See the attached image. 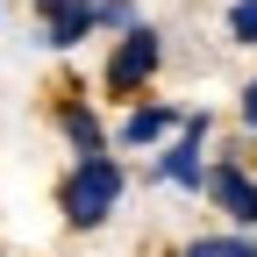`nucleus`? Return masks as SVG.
I'll return each mask as SVG.
<instances>
[{"label": "nucleus", "mask_w": 257, "mask_h": 257, "mask_svg": "<svg viewBox=\"0 0 257 257\" xmlns=\"http://www.w3.org/2000/svg\"><path fill=\"white\" fill-rule=\"evenodd\" d=\"M121 193H128V165H121L114 150L72 157V172L57 179V214L72 221V229H100V221L121 207Z\"/></svg>", "instance_id": "1"}, {"label": "nucleus", "mask_w": 257, "mask_h": 257, "mask_svg": "<svg viewBox=\"0 0 257 257\" xmlns=\"http://www.w3.org/2000/svg\"><path fill=\"white\" fill-rule=\"evenodd\" d=\"M157 64H165V36H157L150 22H136V29L114 36V50H107V64H100V86L114 93V100H143L150 79H157Z\"/></svg>", "instance_id": "2"}, {"label": "nucleus", "mask_w": 257, "mask_h": 257, "mask_svg": "<svg viewBox=\"0 0 257 257\" xmlns=\"http://www.w3.org/2000/svg\"><path fill=\"white\" fill-rule=\"evenodd\" d=\"M207 128H214V121H207L200 107H186V128L165 143V157L150 165V179H157V186H179V193H200V186H207Z\"/></svg>", "instance_id": "3"}, {"label": "nucleus", "mask_w": 257, "mask_h": 257, "mask_svg": "<svg viewBox=\"0 0 257 257\" xmlns=\"http://www.w3.org/2000/svg\"><path fill=\"white\" fill-rule=\"evenodd\" d=\"M207 200L221 207V214H229L236 221V229H257V179L236 165V157H214V165H207Z\"/></svg>", "instance_id": "4"}, {"label": "nucleus", "mask_w": 257, "mask_h": 257, "mask_svg": "<svg viewBox=\"0 0 257 257\" xmlns=\"http://www.w3.org/2000/svg\"><path fill=\"white\" fill-rule=\"evenodd\" d=\"M36 22H43L50 50H79L100 29V0H36Z\"/></svg>", "instance_id": "5"}, {"label": "nucleus", "mask_w": 257, "mask_h": 257, "mask_svg": "<svg viewBox=\"0 0 257 257\" xmlns=\"http://www.w3.org/2000/svg\"><path fill=\"white\" fill-rule=\"evenodd\" d=\"M179 128H186V107H172V100H143V107H128V121H121V150L172 143Z\"/></svg>", "instance_id": "6"}, {"label": "nucleus", "mask_w": 257, "mask_h": 257, "mask_svg": "<svg viewBox=\"0 0 257 257\" xmlns=\"http://www.w3.org/2000/svg\"><path fill=\"white\" fill-rule=\"evenodd\" d=\"M57 128H64V143H72V157H100L107 150V128H100V114H93L86 100H64L57 107Z\"/></svg>", "instance_id": "7"}, {"label": "nucleus", "mask_w": 257, "mask_h": 257, "mask_svg": "<svg viewBox=\"0 0 257 257\" xmlns=\"http://www.w3.org/2000/svg\"><path fill=\"white\" fill-rule=\"evenodd\" d=\"M229 36L243 50H257V0H229Z\"/></svg>", "instance_id": "8"}, {"label": "nucleus", "mask_w": 257, "mask_h": 257, "mask_svg": "<svg viewBox=\"0 0 257 257\" xmlns=\"http://www.w3.org/2000/svg\"><path fill=\"white\" fill-rule=\"evenodd\" d=\"M143 15H136V0H100V29H114V36H121V29H136Z\"/></svg>", "instance_id": "9"}, {"label": "nucleus", "mask_w": 257, "mask_h": 257, "mask_svg": "<svg viewBox=\"0 0 257 257\" xmlns=\"http://www.w3.org/2000/svg\"><path fill=\"white\" fill-rule=\"evenodd\" d=\"M214 257H257V236H250V229H229V236H214Z\"/></svg>", "instance_id": "10"}, {"label": "nucleus", "mask_w": 257, "mask_h": 257, "mask_svg": "<svg viewBox=\"0 0 257 257\" xmlns=\"http://www.w3.org/2000/svg\"><path fill=\"white\" fill-rule=\"evenodd\" d=\"M243 128H257V79L243 86Z\"/></svg>", "instance_id": "11"}, {"label": "nucleus", "mask_w": 257, "mask_h": 257, "mask_svg": "<svg viewBox=\"0 0 257 257\" xmlns=\"http://www.w3.org/2000/svg\"><path fill=\"white\" fill-rule=\"evenodd\" d=\"M179 257H214V236H193V243H186Z\"/></svg>", "instance_id": "12"}]
</instances>
